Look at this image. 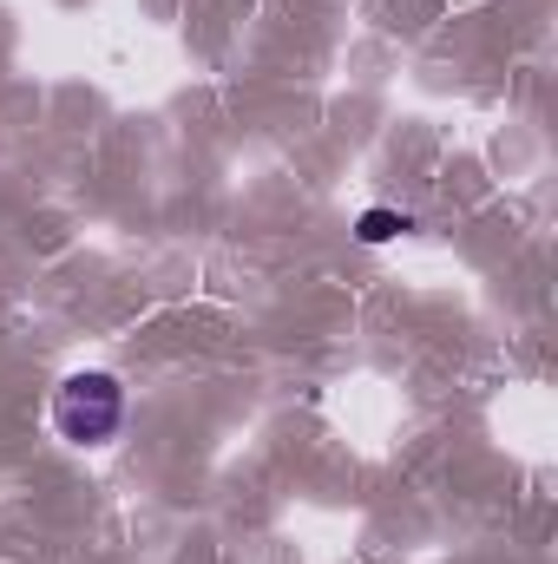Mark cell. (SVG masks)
<instances>
[{
	"mask_svg": "<svg viewBox=\"0 0 558 564\" xmlns=\"http://www.w3.org/2000/svg\"><path fill=\"white\" fill-rule=\"evenodd\" d=\"M53 426H60V440H73V446H106V440L126 426V388H119L112 375H73V381H60V394H53Z\"/></svg>",
	"mask_w": 558,
	"mask_h": 564,
	"instance_id": "cell-1",
	"label": "cell"
},
{
	"mask_svg": "<svg viewBox=\"0 0 558 564\" xmlns=\"http://www.w3.org/2000/svg\"><path fill=\"white\" fill-rule=\"evenodd\" d=\"M401 230H415V217H401V210H362V224H355L362 243H388V237H401Z\"/></svg>",
	"mask_w": 558,
	"mask_h": 564,
	"instance_id": "cell-2",
	"label": "cell"
}]
</instances>
